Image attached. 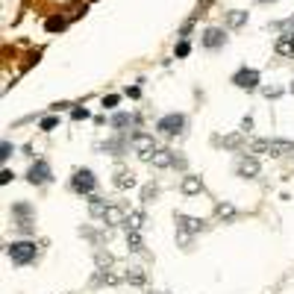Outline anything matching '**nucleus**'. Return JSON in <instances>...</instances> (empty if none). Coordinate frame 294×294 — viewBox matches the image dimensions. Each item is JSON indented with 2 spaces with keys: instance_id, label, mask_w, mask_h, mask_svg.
<instances>
[{
  "instance_id": "14",
  "label": "nucleus",
  "mask_w": 294,
  "mask_h": 294,
  "mask_svg": "<svg viewBox=\"0 0 294 294\" xmlns=\"http://www.w3.org/2000/svg\"><path fill=\"white\" fill-rule=\"evenodd\" d=\"M109 227H118V223H127V215H124V209L121 206H115V203H109V209H106V218H103Z\"/></svg>"
},
{
  "instance_id": "20",
  "label": "nucleus",
  "mask_w": 294,
  "mask_h": 294,
  "mask_svg": "<svg viewBox=\"0 0 294 294\" xmlns=\"http://www.w3.org/2000/svg\"><path fill=\"white\" fill-rule=\"evenodd\" d=\"M44 30L47 33H62V30H65V18H62V15H50L44 21Z\"/></svg>"
},
{
  "instance_id": "22",
  "label": "nucleus",
  "mask_w": 294,
  "mask_h": 294,
  "mask_svg": "<svg viewBox=\"0 0 294 294\" xmlns=\"http://www.w3.org/2000/svg\"><path fill=\"white\" fill-rule=\"evenodd\" d=\"M141 223H144V215H141V212H129V215H127V223H124V227H127V230H139Z\"/></svg>"
},
{
  "instance_id": "21",
  "label": "nucleus",
  "mask_w": 294,
  "mask_h": 294,
  "mask_svg": "<svg viewBox=\"0 0 294 294\" xmlns=\"http://www.w3.org/2000/svg\"><path fill=\"white\" fill-rule=\"evenodd\" d=\"M277 53H280V56H294V47H291V38H288V35H282L280 41H277Z\"/></svg>"
},
{
  "instance_id": "18",
  "label": "nucleus",
  "mask_w": 294,
  "mask_h": 294,
  "mask_svg": "<svg viewBox=\"0 0 294 294\" xmlns=\"http://www.w3.org/2000/svg\"><path fill=\"white\" fill-rule=\"evenodd\" d=\"M127 247H129V253H141L144 250V241H141L139 230H127Z\"/></svg>"
},
{
  "instance_id": "7",
  "label": "nucleus",
  "mask_w": 294,
  "mask_h": 294,
  "mask_svg": "<svg viewBox=\"0 0 294 294\" xmlns=\"http://www.w3.org/2000/svg\"><path fill=\"white\" fill-rule=\"evenodd\" d=\"M233 85H238V88H244V92H253V88H259V71L256 68H241L233 74Z\"/></svg>"
},
{
  "instance_id": "16",
  "label": "nucleus",
  "mask_w": 294,
  "mask_h": 294,
  "mask_svg": "<svg viewBox=\"0 0 294 294\" xmlns=\"http://www.w3.org/2000/svg\"><path fill=\"white\" fill-rule=\"evenodd\" d=\"M244 24H247V12H244V9H233V12H227V27L238 30V27H244Z\"/></svg>"
},
{
  "instance_id": "25",
  "label": "nucleus",
  "mask_w": 294,
  "mask_h": 294,
  "mask_svg": "<svg viewBox=\"0 0 294 294\" xmlns=\"http://www.w3.org/2000/svg\"><path fill=\"white\" fill-rule=\"evenodd\" d=\"M218 215H221V218H235V206H230V203H221V206H218Z\"/></svg>"
},
{
  "instance_id": "4",
  "label": "nucleus",
  "mask_w": 294,
  "mask_h": 294,
  "mask_svg": "<svg viewBox=\"0 0 294 294\" xmlns=\"http://www.w3.org/2000/svg\"><path fill=\"white\" fill-rule=\"evenodd\" d=\"M186 127V115H179V112H171V115H165L156 121V129L162 132V135H179Z\"/></svg>"
},
{
  "instance_id": "13",
  "label": "nucleus",
  "mask_w": 294,
  "mask_h": 294,
  "mask_svg": "<svg viewBox=\"0 0 294 294\" xmlns=\"http://www.w3.org/2000/svg\"><path fill=\"white\" fill-rule=\"evenodd\" d=\"M112 183H115L118 188H135V183H139V179H135V174H132V171L121 168V171H115V179H112Z\"/></svg>"
},
{
  "instance_id": "39",
  "label": "nucleus",
  "mask_w": 294,
  "mask_h": 294,
  "mask_svg": "<svg viewBox=\"0 0 294 294\" xmlns=\"http://www.w3.org/2000/svg\"><path fill=\"white\" fill-rule=\"evenodd\" d=\"M291 94H294V82H291Z\"/></svg>"
},
{
  "instance_id": "8",
  "label": "nucleus",
  "mask_w": 294,
  "mask_h": 294,
  "mask_svg": "<svg viewBox=\"0 0 294 294\" xmlns=\"http://www.w3.org/2000/svg\"><path fill=\"white\" fill-rule=\"evenodd\" d=\"M227 44V33H223L221 27H209V30H203V47H209V50H218V47Z\"/></svg>"
},
{
  "instance_id": "3",
  "label": "nucleus",
  "mask_w": 294,
  "mask_h": 294,
  "mask_svg": "<svg viewBox=\"0 0 294 294\" xmlns=\"http://www.w3.org/2000/svg\"><path fill=\"white\" fill-rule=\"evenodd\" d=\"M71 188L80 191V194H92L94 188H97V176H94V171H88V168H77L74 176H71Z\"/></svg>"
},
{
  "instance_id": "32",
  "label": "nucleus",
  "mask_w": 294,
  "mask_h": 294,
  "mask_svg": "<svg viewBox=\"0 0 294 294\" xmlns=\"http://www.w3.org/2000/svg\"><path fill=\"white\" fill-rule=\"evenodd\" d=\"M241 144V135H230V139H223V147H238Z\"/></svg>"
},
{
  "instance_id": "15",
  "label": "nucleus",
  "mask_w": 294,
  "mask_h": 294,
  "mask_svg": "<svg viewBox=\"0 0 294 294\" xmlns=\"http://www.w3.org/2000/svg\"><path fill=\"white\" fill-rule=\"evenodd\" d=\"M12 215H15L18 221H35V209L30 203H15V206H12Z\"/></svg>"
},
{
  "instance_id": "34",
  "label": "nucleus",
  "mask_w": 294,
  "mask_h": 294,
  "mask_svg": "<svg viewBox=\"0 0 294 294\" xmlns=\"http://www.w3.org/2000/svg\"><path fill=\"white\" fill-rule=\"evenodd\" d=\"M71 118H74V121H82V118H88V112H85V109H74Z\"/></svg>"
},
{
  "instance_id": "37",
  "label": "nucleus",
  "mask_w": 294,
  "mask_h": 294,
  "mask_svg": "<svg viewBox=\"0 0 294 294\" xmlns=\"http://www.w3.org/2000/svg\"><path fill=\"white\" fill-rule=\"evenodd\" d=\"M259 3H274V0H259Z\"/></svg>"
},
{
  "instance_id": "31",
  "label": "nucleus",
  "mask_w": 294,
  "mask_h": 294,
  "mask_svg": "<svg viewBox=\"0 0 294 294\" xmlns=\"http://www.w3.org/2000/svg\"><path fill=\"white\" fill-rule=\"evenodd\" d=\"M118 100H121L118 94H109V97H103V106H106V109H115V106H118Z\"/></svg>"
},
{
  "instance_id": "9",
  "label": "nucleus",
  "mask_w": 294,
  "mask_h": 294,
  "mask_svg": "<svg viewBox=\"0 0 294 294\" xmlns=\"http://www.w3.org/2000/svg\"><path fill=\"white\" fill-rule=\"evenodd\" d=\"M176 230L179 233H200L203 230V221L200 218H191V215H176Z\"/></svg>"
},
{
  "instance_id": "27",
  "label": "nucleus",
  "mask_w": 294,
  "mask_h": 294,
  "mask_svg": "<svg viewBox=\"0 0 294 294\" xmlns=\"http://www.w3.org/2000/svg\"><path fill=\"white\" fill-rule=\"evenodd\" d=\"M59 127V118H41V129L44 132H50V129H56Z\"/></svg>"
},
{
  "instance_id": "17",
  "label": "nucleus",
  "mask_w": 294,
  "mask_h": 294,
  "mask_svg": "<svg viewBox=\"0 0 294 294\" xmlns=\"http://www.w3.org/2000/svg\"><path fill=\"white\" fill-rule=\"evenodd\" d=\"M106 209H109V203L106 200H100V197H88V212H92L94 218H106Z\"/></svg>"
},
{
  "instance_id": "1",
  "label": "nucleus",
  "mask_w": 294,
  "mask_h": 294,
  "mask_svg": "<svg viewBox=\"0 0 294 294\" xmlns=\"http://www.w3.org/2000/svg\"><path fill=\"white\" fill-rule=\"evenodd\" d=\"M253 153H268V156H285V153H294V141L285 139H259L250 144Z\"/></svg>"
},
{
  "instance_id": "26",
  "label": "nucleus",
  "mask_w": 294,
  "mask_h": 294,
  "mask_svg": "<svg viewBox=\"0 0 294 294\" xmlns=\"http://www.w3.org/2000/svg\"><path fill=\"white\" fill-rule=\"evenodd\" d=\"M94 262H97V268H109V265H112V256H109V253H97Z\"/></svg>"
},
{
  "instance_id": "2",
  "label": "nucleus",
  "mask_w": 294,
  "mask_h": 294,
  "mask_svg": "<svg viewBox=\"0 0 294 294\" xmlns=\"http://www.w3.org/2000/svg\"><path fill=\"white\" fill-rule=\"evenodd\" d=\"M6 253H9V259L15 265H27V262H33L38 256V247H35V241H12L6 247Z\"/></svg>"
},
{
  "instance_id": "28",
  "label": "nucleus",
  "mask_w": 294,
  "mask_h": 294,
  "mask_svg": "<svg viewBox=\"0 0 294 294\" xmlns=\"http://www.w3.org/2000/svg\"><path fill=\"white\" fill-rule=\"evenodd\" d=\"M12 153H15V144H9V141H3V144H0V159H9Z\"/></svg>"
},
{
  "instance_id": "11",
  "label": "nucleus",
  "mask_w": 294,
  "mask_h": 294,
  "mask_svg": "<svg viewBox=\"0 0 294 294\" xmlns=\"http://www.w3.org/2000/svg\"><path fill=\"white\" fill-rule=\"evenodd\" d=\"M174 162H176L174 150H165V147H162V150H156V153L150 156V165H153V168H171Z\"/></svg>"
},
{
  "instance_id": "6",
  "label": "nucleus",
  "mask_w": 294,
  "mask_h": 294,
  "mask_svg": "<svg viewBox=\"0 0 294 294\" xmlns=\"http://www.w3.org/2000/svg\"><path fill=\"white\" fill-rule=\"evenodd\" d=\"M50 176H53V171H50V165H47L44 159H35V162L30 165V171H27V179H30L33 186H44V183H50Z\"/></svg>"
},
{
  "instance_id": "33",
  "label": "nucleus",
  "mask_w": 294,
  "mask_h": 294,
  "mask_svg": "<svg viewBox=\"0 0 294 294\" xmlns=\"http://www.w3.org/2000/svg\"><path fill=\"white\" fill-rule=\"evenodd\" d=\"M156 191H159L156 186H144V191H141V197H144V200H150V197H156Z\"/></svg>"
},
{
  "instance_id": "19",
  "label": "nucleus",
  "mask_w": 294,
  "mask_h": 294,
  "mask_svg": "<svg viewBox=\"0 0 294 294\" xmlns=\"http://www.w3.org/2000/svg\"><path fill=\"white\" fill-rule=\"evenodd\" d=\"M135 121H139V118L129 115V112H118V115L112 118V127H115V129H124V127H132Z\"/></svg>"
},
{
  "instance_id": "30",
  "label": "nucleus",
  "mask_w": 294,
  "mask_h": 294,
  "mask_svg": "<svg viewBox=\"0 0 294 294\" xmlns=\"http://www.w3.org/2000/svg\"><path fill=\"white\" fill-rule=\"evenodd\" d=\"M12 176H15V174H12L9 168H3V171H0V186H9V183H12Z\"/></svg>"
},
{
  "instance_id": "10",
  "label": "nucleus",
  "mask_w": 294,
  "mask_h": 294,
  "mask_svg": "<svg viewBox=\"0 0 294 294\" xmlns=\"http://www.w3.org/2000/svg\"><path fill=\"white\" fill-rule=\"evenodd\" d=\"M235 171H238L241 176H247V179H253V176H259V162L253 159V156H241L238 165H235Z\"/></svg>"
},
{
  "instance_id": "40",
  "label": "nucleus",
  "mask_w": 294,
  "mask_h": 294,
  "mask_svg": "<svg viewBox=\"0 0 294 294\" xmlns=\"http://www.w3.org/2000/svg\"><path fill=\"white\" fill-rule=\"evenodd\" d=\"M153 294H159V291H153Z\"/></svg>"
},
{
  "instance_id": "24",
  "label": "nucleus",
  "mask_w": 294,
  "mask_h": 294,
  "mask_svg": "<svg viewBox=\"0 0 294 294\" xmlns=\"http://www.w3.org/2000/svg\"><path fill=\"white\" fill-rule=\"evenodd\" d=\"M103 150H109L112 156H121V153H124V141H106Z\"/></svg>"
},
{
  "instance_id": "36",
  "label": "nucleus",
  "mask_w": 294,
  "mask_h": 294,
  "mask_svg": "<svg viewBox=\"0 0 294 294\" xmlns=\"http://www.w3.org/2000/svg\"><path fill=\"white\" fill-rule=\"evenodd\" d=\"M288 38H291V47H294V33H288Z\"/></svg>"
},
{
  "instance_id": "12",
  "label": "nucleus",
  "mask_w": 294,
  "mask_h": 294,
  "mask_svg": "<svg viewBox=\"0 0 294 294\" xmlns=\"http://www.w3.org/2000/svg\"><path fill=\"white\" fill-rule=\"evenodd\" d=\"M183 194L186 197H191V194H200L203 191V183H200V176H194V174H188V176H183Z\"/></svg>"
},
{
  "instance_id": "5",
  "label": "nucleus",
  "mask_w": 294,
  "mask_h": 294,
  "mask_svg": "<svg viewBox=\"0 0 294 294\" xmlns=\"http://www.w3.org/2000/svg\"><path fill=\"white\" fill-rule=\"evenodd\" d=\"M129 144H132V150L139 153L141 159H147V162H150V156H153V153L159 150V147L153 144V135H147V132H132Z\"/></svg>"
},
{
  "instance_id": "38",
  "label": "nucleus",
  "mask_w": 294,
  "mask_h": 294,
  "mask_svg": "<svg viewBox=\"0 0 294 294\" xmlns=\"http://www.w3.org/2000/svg\"><path fill=\"white\" fill-rule=\"evenodd\" d=\"M288 24H291V27H294V15H291V21H288Z\"/></svg>"
},
{
  "instance_id": "29",
  "label": "nucleus",
  "mask_w": 294,
  "mask_h": 294,
  "mask_svg": "<svg viewBox=\"0 0 294 294\" xmlns=\"http://www.w3.org/2000/svg\"><path fill=\"white\" fill-rule=\"evenodd\" d=\"M188 53H191V44H188L186 38H183V41H179V44H176V56L183 59V56H188Z\"/></svg>"
},
{
  "instance_id": "35",
  "label": "nucleus",
  "mask_w": 294,
  "mask_h": 294,
  "mask_svg": "<svg viewBox=\"0 0 294 294\" xmlns=\"http://www.w3.org/2000/svg\"><path fill=\"white\" fill-rule=\"evenodd\" d=\"M241 129H244V132L247 129H253V118H244V121H241Z\"/></svg>"
},
{
  "instance_id": "23",
  "label": "nucleus",
  "mask_w": 294,
  "mask_h": 294,
  "mask_svg": "<svg viewBox=\"0 0 294 294\" xmlns=\"http://www.w3.org/2000/svg\"><path fill=\"white\" fill-rule=\"evenodd\" d=\"M127 280L132 282V285H141V282H144V270H141V268H129L127 270Z\"/></svg>"
}]
</instances>
